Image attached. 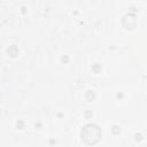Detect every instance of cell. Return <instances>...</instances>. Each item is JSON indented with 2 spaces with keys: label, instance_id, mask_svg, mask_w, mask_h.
Wrapping results in <instances>:
<instances>
[{
  "label": "cell",
  "instance_id": "6da1fadb",
  "mask_svg": "<svg viewBox=\"0 0 147 147\" xmlns=\"http://www.w3.org/2000/svg\"><path fill=\"white\" fill-rule=\"evenodd\" d=\"M82 140L86 145H94L101 139V129L96 124H87L82 130Z\"/></svg>",
  "mask_w": 147,
  "mask_h": 147
}]
</instances>
